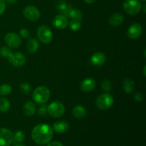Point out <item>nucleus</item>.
<instances>
[{
    "label": "nucleus",
    "mask_w": 146,
    "mask_h": 146,
    "mask_svg": "<svg viewBox=\"0 0 146 146\" xmlns=\"http://www.w3.org/2000/svg\"><path fill=\"white\" fill-rule=\"evenodd\" d=\"M54 135V130L48 125L41 123L36 125L31 131L33 141L39 145H45L51 141Z\"/></svg>",
    "instance_id": "f257e3e1"
},
{
    "label": "nucleus",
    "mask_w": 146,
    "mask_h": 146,
    "mask_svg": "<svg viewBox=\"0 0 146 146\" xmlns=\"http://www.w3.org/2000/svg\"><path fill=\"white\" fill-rule=\"evenodd\" d=\"M50 98V91L46 86H38L32 94V98L38 104H44Z\"/></svg>",
    "instance_id": "f03ea898"
},
{
    "label": "nucleus",
    "mask_w": 146,
    "mask_h": 146,
    "mask_svg": "<svg viewBox=\"0 0 146 146\" xmlns=\"http://www.w3.org/2000/svg\"><path fill=\"white\" fill-rule=\"evenodd\" d=\"M114 102L113 97L110 94H103L96 100V105L100 110H108L113 106Z\"/></svg>",
    "instance_id": "7ed1b4c3"
},
{
    "label": "nucleus",
    "mask_w": 146,
    "mask_h": 146,
    "mask_svg": "<svg viewBox=\"0 0 146 146\" xmlns=\"http://www.w3.org/2000/svg\"><path fill=\"white\" fill-rule=\"evenodd\" d=\"M123 7L127 14L135 15L141 10L142 4L139 0H125L123 4Z\"/></svg>",
    "instance_id": "20e7f679"
},
{
    "label": "nucleus",
    "mask_w": 146,
    "mask_h": 146,
    "mask_svg": "<svg viewBox=\"0 0 146 146\" xmlns=\"http://www.w3.org/2000/svg\"><path fill=\"white\" fill-rule=\"evenodd\" d=\"M48 113L54 118H60L65 113V106L61 102L55 101L48 106Z\"/></svg>",
    "instance_id": "39448f33"
},
{
    "label": "nucleus",
    "mask_w": 146,
    "mask_h": 146,
    "mask_svg": "<svg viewBox=\"0 0 146 146\" xmlns=\"http://www.w3.org/2000/svg\"><path fill=\"white\" fill-rule=\"evenodd\" d=\"M37 35L40 41L44 44H49L53 39L52 31L47 25L40 26L37 31Z\"/></svg>",
    "instance_id": "423d86ee"
},
{
    "label": "nucleus",
    "mask_w": 146,
    "mask_h": 146,
    "mask_svg": "<svg viewBox=\"0 0 146 146\" xmlns=\"http://www.w3.org/2000/svg\"><path fill=\"white\" fill-rule=\"evenodd\" d=\"M9 63L14 67L22 66L26 62V58L23 54L20 52H13L8 57Z\"/></svg>",
    "instance_id": "0eeeda50"
},
{
    "label": "nucleus",
    "mask_w": 146,
    "mask_h": 146,
    "mask_svg": "<svg viewBox=\"0 0 146 146\" xmlns=\"http://www.w3.org/2000/svg\"><path fill=\"white\" fill-rule=\"evenodd\" d=\"M23 14H24L25 18L33 21L38 20L40 18V17H41V14H40L38 9L32 5L26 7L24 9Z\"/></svg>",
    "instance_id": "6e6552de"
},
{
    "label": "nucleus",
    "mask_w": 146,
    "mask_h": 146,
    "mask_svg": "<svg viewBox=\"0 0 146 146\" xmlns=\"http://www.w3.org/2000/svg\"><path fill=\"white\" fill-rule=\"evenodd\" d=\"M5 42L10 48H16L21 45V40L17 34L14 32H9L5 36Z\"/></svg>",
    "instance_id": "1a4fd4ad"
},
{
    "label": "nucleus",
    "mask_w": 146,
    "mask_h": 146,
    "mask_svg": "<svg viewBox=\"0 0 146 146\" xmlns=\"http://www.w3.org/2000/svg\"><path fill=\"white\" fill-rule=\"evenodd\" d=\"M12 142V132L7 128H0V146H9Z\"/></svg>",
    "instance_id": "9d476101"
},
{
    "label": "nucleus",
    "mask_w": 146,
    "mask_h": 146,
    "mask_svg": "<svg viewBox=\"0 0 146 146\" xmlns=\"http://www.w3.org/2000/svg\"><path fill=\"white\" fill-rule=\"evenodd\" d=\"M128 36L131 39H137L141 36L143 33L142 26L138 23L131 24L128 29Z\"/></svg>",
    "instance_id": "9b49d317"
},
{
    "label": "nucleus",
    "mask_w": 146,
    "mask_h": 146,
    "mask_svg": "<svg viewBox=\"0 0 146 146\" xmlns=\"http://www.w3.org/2000/svg\"><path fill=\"white\" fill-rule=\"evenodd\" d=\"M52 24L53 26L58 29H64L68 26V21L66 17L60 14V15H57L54 17Z\"/></svg>",
    "instance_id": "f8f14e48"
},
{
    "label": "nucleus",
    "mask_w": 146,
    "mask_h": 146,
    "mask_svg": "<svg viewBox=\"0 0 146 146\" xmlns=\"http://www.w3.org/2000/svg\"><path fill=\"white\" fill-rule=\"evenodd\" d=\"M106 60L105 54L101 52H97L93 54L91 58V63L96 67H100L104 65Z\"/></svg>",
    "instance_id": "ddd939ff"
},
{
    "label": "nucleus",
    "mask_w": 146,
    "mask_h": 146,
    "mask_svg": "<svg viewBox=\"0 0 146 146\" xmlns=\"http://www.w3.org/2000/svg\"><path fill=\"white\" fill-rule=\"evenodd\" d=\"M96 87V81L92 78H86L81 82V89L84 92L92 91Z\"/></svg>",
    "instance_id": "4468645a"
},
{
    "label": "nucleus",
    "mask_w": 146,
    "mask_h": 146,
    "mask_svg": "<svg viewBox=\"0 0 146 146\" xmlns=\"http://www.w3.org/2000/svg\"><path fill=\"white\" fill-rule=\"evenodd\" d=\"M36 112V106L31 101H27L23 106V113L27 116L34 115Z\"/></svg>",
    "instance_id": "2eb2a0df"
},
{
    "label": "nucleus",
    "mask_w": 146,
    "mask_h": 146,
    "mask_svg": "<svg viewBox=\"0 0 146 146\" xmlns=\"http://www.w3.org/2000/svg\"><path fill=\"white\" fill-rule=\"evenodd\" d=\"M123 20L124 17L122 14H121V13H115V14H113L110 17L108 21H109V24L111 26L118 27V26L121 25L123 22Z\"/></svg>",
    "instance_id": "dca6fc26"
},
{
    "label": "nucleus",
    "mask_w": 146,
    "mask_h": 146,
    "mask_svg": "<svg viewBox=\"0 0 146 146\" xmlns=\"http://www.w3.org/2000/svg\"><path fill=\"white\" fill-rule=\"evenodd\" d=\"M71 113H72V115L78 119H82V118H85L87 114L86 109L83 106L80 105L76 106L73 108Z\"/></svg>",
    "instance_id": "f3484780"
},
{
    "label": "nucleus",
    "mask_w": 146,
    "mask_h": 146,
    "mask_svg": "<svg viewBox=\"0 0 146 146\" xmlns=\"http://www.w3.org/2000/svg\"><path fill=\"white\" fill-rule=\"evenodd\" d=\"M69 128V125L66 121H58L54 124L53 130L55 131L58 133H63L67 131Z\"/></svg>",
    "instance_id": "a211bd4d"
},
{
    "label": "nucleus",
    "mask_w": 146,
    "mask_h": 146,
    "mask_svg": "<svg viewBox=\"0 0 146 146\" xmlns=\"http://www.w3.org/2000/svg\"><path fill=\"white\" fill-rule=\"evenodd\" d=\"M71 18V19L78 20V21H81L83 18V14L80 10L77 9L73 8L72 7L70 8L69 11H68V14H67L66 18Z\"/></svg>",
    "instance_id": "6ab92c4d"
},
{
    "label": "nucleus",
    "mask_w": 146,
    "mask_h": 146,
    "mask_svg": "<svg viewBox=\"0 0 146 146\" xmlns=\"http://www.w3.org/2000/svg\"><path fill=\"white\" fill-rule=\"evenodd\" d=\"M39 48V44L36 38H30L27 44V50L31 54H34L38 51Z\"/></svg>",
    "instance_id": "aec40b11"
},
{
    "label": "nucleus",
    "mask_w": 146,
    "mask_h": 146,
    "mask_svg": "<svg viewBox=\"0 0 146 146\" xmlns=\"http://www.w3.org/2000/svg\"><path fill=\"white\" fill-rule=\"evenodd\" d=\"M123 90L127 94H131L135 88V82L131 78H125L123 81Z\"/></svg>",
    "instance_id": "412c9836"
},
{
    "label": "nucleus",
    "mask_w": 146,
    "mask_h": 146,
    "mask_svg": "<svg viewBox=\"0 0 146 146\" xmlns=\"http://www.w3.org/2000/svg\"><path fill=\"white\" fill-rule=\"evenodd\" d=\"M10 103L6 98H0V111L6 113L9 110Z\"/></svg>",
    "instance_id": "4be33fe9"
},
{
    "label": "nucleus",
    "mask_w": 146,
    "mask_h": 146,
    "mask_svg": "<svg viewBox=\"0 0 146 146\" xmlns=\"http://www.w3.org/2000/svg\"><path fill=\"white\" fill-rule=\"evenodd\" d=\"M25 140V135L22 131H17L13 135V142L14 143H22Z\"/></svg>",
    "instance_id": "5701e85b"
},
{
    "label": "nucleus",
    "mask_w": 146,
    "mask_h": 146,
    "mask_svg": "<svg viewBox=\"0 0 146 146\" xmlns=\"http://www.w3.org/2000/svg\"><path fill=\"white\" fill-rule=\"evenodd\" d=\"M11 87L9 84H4L0 86V96H7L11 93Z\"/></svg>",
    "instance_id": "b1692460"
},
{
    "label": "nucleus",
    "mask_w": 146,
    "mask_h": 146,
    "mask_svg": "<svg viewBox=\"0 0 146 146\" xmlns=\"http://www.w3.org/2000/svg\"><path fill=\"white\" fill-rule=\"evenodd\" d=\"M68 26H69L70 29L73 31H78V29H80L81 27V21H78V20L75 19H71V21L68 22Z\"/></svg>",
    "instance_id": "393cba45"
},
{
    "label": "nucleus",
    "mask_w": 146,
    "mask_h": 146,
    "mask_svg": "<svg viewBox=\"0 0 146 146\" xmlns=\"http://www.w3.org/2000/svg\"><path fill=\"white\" fill-rule=\"evenodd\" d=\"M55 6L56 8L60 12H61V11H64V10L68 7V4H67L66 2L64 1V0H58V1L56 2Z\"/></svg>",
    "instance_id": "a878e982"
},
{
    "label": "nucleus",
    "mask_w": 146,
    "mask_h": 146,
    "mask_svg": "<svg viewBox=\"0 0 146 146\" xmlns=\"http://www.w3.org/2000/svg\"><path fill=\"white\" fill-rule=\"evenodd\" d=\"M101 87H102L103 91H106V92H109L112 88V84L108 80H104L101 84Z\"/></svg>",
    "instance_id": "bb28decb"
},
{
    "label": "nucleus",
    "mask_w": 146,
    "mask_h": 146,
    "mask_svg": "<svg viewBox=\"0 0 146 146\" xmlns=\"http://www.w3.org/2000/svg\"><path fill=\"white\" fill-rule=\"evenodd\" d=\"M19 89L23 94H29L30 93L31 88H30V86L29 84H27V83H22V84L19 85Z\"/></svg>",
    "instance_id": "cd10ccee"
},
{
    "label": "nucleus",
    "mask_w": 146,
    "mask_h": 146,
    "mask_svg": "<svg viewBox=\"0 0 146 146\" xmlns=\"http://www.w3.org/2000/svg\"><path fill=\"white\" fill-rule=\"evenodd\" d=\"M11 53L9 48L7 46H3L0 48V55L4 58H7Z\"/></svg>",
    "instance_id": "c85d7f7f"
},
{
    "label": "nucleus",
    "mask_w": 146,
    "mask_h": 146,
    "mask_svg": "<svg viewBox=\"0 0 146 146\" xmlns=\"http://www.w3.org/2000/svg\"><path fill=\"white\" fill-rule=\"evenodd\" d=\"M19 33L21 37L24 38V39H29L30 38V32L27 29H20Z\"/></svg>",
    "instance_id": "c756f323"
},
{
    "label": "nucleus",
    "mask_w": 146,
    "mask_h": 146,
    "mask_svg": "<svg viewBox=\"0 0 146 146\" xmlns=\"http://www.w3.org/2000/svg\"><path fill=\"white\" fill-rule=\"evenodd\" d=\"M47 108H48V106H46V105L41 106L38 110V115H45L46 114L48 113V109H47Z\"/></svg>",
    "instance_id": "7c9ffc66"
},
{
    "label": "nucleus",
    "mask_w": 146,
    "mask_h": 146,
    "mask_svg": "<svg viewBox=\"0 0 146 146\" xmlns=\"http://www.w3.org/2000/svg\"><path fill=\"white\" fill-rule=\"evenodd\" d=\"M6 9V3L4 0H0V15L4 13Z\"/></svg>",
    "instance_id": "2f4dec72"
},
{
    "label": "nucleus",
    "mask_w": 146,
    "mask_h": 146,
    "mask_svg": "<svg viewBox=\"0 0 146 146\" xmlns=\"http://www.w3.org/2000/svg\"><path fill=\"white\" fill-rule=\"evenodd\" d=\"M135 99L138 102H141L143 101V95L141 93H137L135 96Z\"/></svg>",
    "instance_id": "473e14b6"
},
{
    "label": "nucleus",
    "mask_w": 146,
    "mask_h": 146,
    "mask_svg": "<svg viewBox=\"0 0 146 146\" xmlns=\"http://www.w3.org/2000/svg\"><path fill=\"white\" fill-rule=\"evenodd\" d=\"M47 146H64V145H63L60 142H58V141H54V142L49 143V144H48Z\"/></svg>",
    "instance_id": "72a5a7b5"
},
{
    "label": "nucleus",
    "mask_w": 146,
    "mask_h": 146,
    "mask_svg": "<svg viewBox=\"0 0 146 146\" xmlns=\"http://www.w3.org/2000/svg\"><path fill=\"white\" fill-rule=\"evenodd\" d=\"M84 1H85V2L88 3V4H92V3L95 2L96 0H84Z\"/></svg>",
    "instance_id": "f704fd0d"
},
{
    "label": "nucleus",
    "mask_w": 146,
    "mask_h": 146,
    "mask_svg": "<svg viewBox=\"0 0 146 146\" xmlns=\"http://www.w3.org/2000/svg\"><path fill=\"white\" fill-rule=\"evenodd\" d=\"M12 146H25L24 144H22L21 143H14V144Z\"/></svg>",
    "instance_id": "c9c22d12"
},
{
    "label": "nucleus",
    "mask_w": 146,
    "mask_h": 146,
    "mask_svg": "<svg viewBox=\"0 0 146 146\" xmlns=\"http://www.w3.org/2000/svg\"><path fill=\"white\" fill-rule=\"evenodd\" d=\"M6 1L9 3H14V2H15L17 0H6Z\"/></svg>",
    "instance_id": "e433bc0d"
},
{
    "label": "nucleus",
    "mask_w": 146,
    "mask_h": 146,
    "mask_svg": "<svg viewBox=\"0 0 146 146\" xmlns=\"http://www.w3.org/2000/svg\"><path fill=\"white\" fill-rule=\"evenodd\" d=\"M143 72H144V75L145 76V66H144V71H143Z\"/></svg>",
    "instance_id": "4c0bfd02"
},
{
    "label": "nucleus",
    "mask_w": 146,
    "mask_h": 146,
    "mask_svg": "<svg viewBox=\"0 0 146 146\" xmlns=\"http://www.w3.org/2000/svg\"><path fill=\"white\" fill-rule=\"evenodd\" d=\"M142 1H145V0H142Z\"/></svg>",
    "instance_id": "58836bf2"
}]
</instances>
